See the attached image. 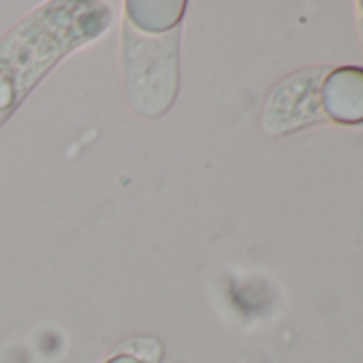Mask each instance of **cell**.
Masks as SVG:
<instances>
[{"instance_id":"1","label":"cell","mask_w":363,"mask_h":363,"mask_svg":"<svg viewBox=\"0 0 363 363\" xmlns=\"http://www.w3.org/2000/svg\"><path fill=\"white\" fill-rule=\"evenodd\" d=\"M327 111L342 122L363 120V71H337L325 84Z\"/></svg>"},{"instance_id":"2","label":"cell","mask_w":363,"mask_h":363,"mask_svg":"<svg viewBox=\"0 0 363 363\" xmlns=\"http://www.w3.org/2000/svg\"><path fill=\"white\" fill-rule=\"evenodd\" d=\"M107 363H143V361L137 359L135 354H116V357L109 359Z\"/></svg>"}]
</instances>
